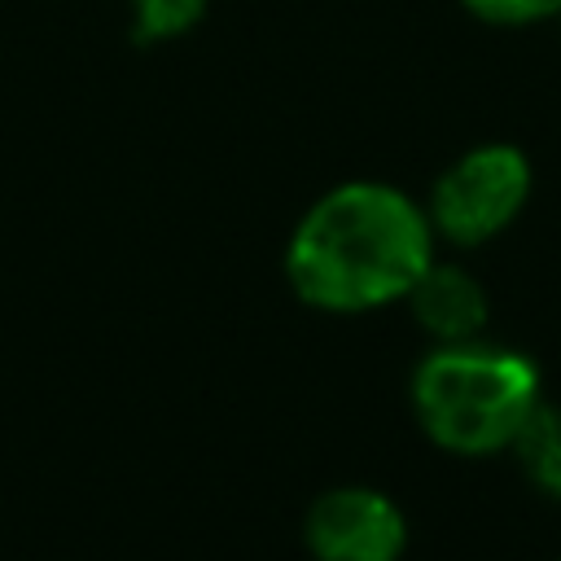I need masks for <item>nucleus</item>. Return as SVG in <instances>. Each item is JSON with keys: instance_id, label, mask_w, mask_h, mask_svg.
Segmentation results:
<instances>
[{"instance_id": "nucleus-3", "label": "nucleus", "mask_w": 561, "mask_h": 561, "mask_svg": "<svg viewBox=\"0 0 561 561\" xmlns=\"http://www.w3.org/2000/svg\"><path fill=\"white\" fill-rule=\"evenodd\" d=\"M535 184L530 158L508 140H486L465 149L443 167V175L430 188L425 215L434 224V237L451 245H482L500 237L526 206Z\"/></svg>"}, {"instance_id": "nucleus-5", "label": "nucleus", "mask_w": 561, "mask_h": 561, "mask_svg": "<svg viewBox=\"0 0 561 561\" xmlns=\"http://www.w3.org/2000/svg\"><path fill=\"white\" fill-rule=\"evenodd\" d=\"M416 324L438 342H469L482 337L486 329V289L473 280V272H465L460 263H438L430 259V267L412 280V289L403 294Z\"/></svg>"}, {"instance_id": "nucleus-9", "label": "nucleus", "mask_w": 561, "mask_h": 561, "mask_svg": "<svg viewBox=\"0 0 561 561\" xmlns=\"http://www.w3.org/2000/svg\"><path fill=\"white\" fill-rule=\"evenodd\" d=\"M557 22H561V18H557Z\"/></svg>"}, {"instance_id": "nucleus-2", "label": "nucleus", "mask_w": 561, "mask_h": 561, "mask_svg": "<svg viewBox=\"0 0 561 561\" xmlns=\"http://www.w3.org/2000/svg\"><path fill=\"white\" fill-rule=\"evenodd\" d=\"M539 399V373L522 351L482 337L438 342L412 373V412L430 443L456 456L504 451Z\"/></svg>"}, {"instance_id": "nucleus-8", "label": "nucleus", "mask_w": 561, "mask_h": 561, "mask_svg": "<svg viewBox=\"0 0 561 561\" xmlns=\"http://www.w3.org/2000/svg\"><path fill=\"white\" fill-rule=\"evenodd\" d=\"M460 9L486 26H535L561 18V0H460Z\"/></svg>"}, {"instance_id": "nucleus-1", "label": "nucleus", "mask_w": 561, "mask_h": 561, "mask_svg": "<svg viewBox=\"0 0 561 561\" xmlns=\"http://www.w3.org/2000/svg\"><path fill=\"white\" fill-rule=\"evenodd\" d=\"M434 259L425 206L386 180H342L324 188L285 241L289 289L333 316L399 302Z\"/></svg>"}, {"instance_id": "nucleus-6", "label": "nucleus", "mask_w": 561, "mask_h": 561, "mask_svg": "<svg viewBox=\"0 0 561 561\" xmlns=\"http://www.w3.org/2000/svg\"><path fill=\"white\" fill-rule=\"evenodd\" d=\"M513 456L522 465V473L561 500V408L557 403H543L535 399V408L526 412V421L517 425L513 434Z\"/></svg>"}, {"instance_id": "nucleus-4", "label": "nucleus", "mask_w": 561, "mask_h": 561, "mask_svg": "<svg viewBox=\"0 0 561 561\" xmlns=\"http://www.w3.org/2000/svg\"><path fill=\"white\" fill-rule=\"evenodd\" d=\"M302 543L316 561H399L408 548V522L377 486H333L311 500Z\"/></svg>"}, {"instance_id": "nucleus-7", "label": "nucleus", "mask_w": 561, "mask_h": 561, "mask_svg": "<svg viewBox=\"0 0 561 561\" xmlns=\"http://www.w3.org/2000/svg\"><path fill=\"white\" fill-rule=\"evenodd\" d=\"M210 0H127V22L136 44H171L202 26Z\"/></svg>"}]
</instances>
